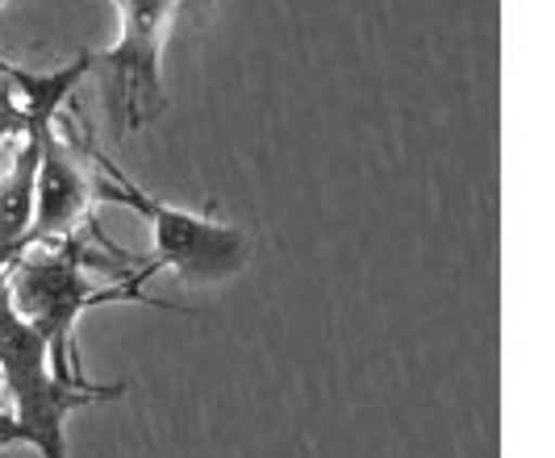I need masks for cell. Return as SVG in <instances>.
<instances>
[{"instance_id": "7a4b0ae2", "label": "cell", "mask_w": 555, "mask_h": 458, "mask_svg": "<svg viewBox=\"0 0 555 458\" xmlns=\"http://www.w3.org/2000/svg\"><path fill=\"white\" fill-rule=\"evenodd\" d=\"M126 383H92L59 371L51 342L13 309L0 284V405L17 421V446L38 458H72L67 421L96 401H121Z\"/></svg>"}, {"instance_id": "277c9868", "label": "cell", "mask_w": 555, "mask_h": 458, "mask_svg": "<svg viewBox=\"0 0 555 458\" xmlns=\"http://www.w3.org/2000/svg\"><path fill=\"white\" fill-rule=\"evenodd\" d=\"M117 38L96 54V71L105 83V117L113 134H139L167 113L164 96V42L180 0H113Z\"/></svg>"}, {"instance_id": "9c48e42d", "label": "cell", "mask_w": 555, "mask_h": 458, "mask_svg": "<svg viewBox=\"0 0 555 458\" xmlns=\"http://www.w3.org/2000/svg\"><path fill=\"white\" fill-rule=\"evenodd\" d=\"M0 4H4V0H0Z\"/></svg>"}, {"instance_id": "8992f818", "label": "cell", "mask_w": 555, "mask_h": 458, "mask_svg": "<svg viewBox=\"0 0 555 458\" xmlns=\"http://www.w3.org/2000/svg\"><path fill=\"white\" fill-rule=\"evenodd\" d=\"M29 134V113L22 105V92L13 88L9 71H4V58H0V155L9 142H22Z\"/></svg>"}, {"instance_id": "52a82bcc", "label": "cell", "mask_w": 555, "mask_h": 458, "mask_svg": "<svg viewBox=\"0 0 555 458\" xmlns=\"http://www.w3.org/2000/svg\"><path fill=\"white\" fill-rule=\"evenodd\" d=\"M17 446V421H13V413L0 405V455L4 450H13Z\"/></svg>"}, {"instance_id": "6da1fadb", "label": "cell", "mask_w": 555, "mask_h": 458, "mask_svg": "<svg viewBox=\"0 0 555 458\" xmlns=\"http://www.w3.org/2000/svg\"><path fill=\"white\" fill-rule=\"evenodd\" d=\"M92 221L59 238V243H42L29 246L26 254L17 259V267L9 271L4 279V292L13 300V309L26 317L47 342H51V354H55L59 371H72V376H83L80 363V342H76V329H80L83 313L92 309H105V304H151V309H164V313H193V309H180L171 300H155L142 297V284L151 275H159V267L134 271V275H121L113 284H96L88 271L92 263H105V259H117L121 250H113L105 238L92 250Z\"/></svg>"}, {"instance_id": "3957f363", "label": "cell", "mask_w": 555, "mask_h": 458, "mask_svg": "<svg viewBox=\"0 0 555 458\" xmlns=\"http://www.w3.org/2000/svg\"><path fill=\"white\" fill-rule=\"evenodd\" d=\"M88 155L101 162V180H92L96 200L105 205H126L130 213H139L151 230V263L159 271H171L180 284L189 288H209V284H225L250 263V238L247 230L214 221L209 213L196 209H180L164 196L142 192L121 167L105 159L96 151V142L88 138Z\"/></svg>"}, {"instance_id": "ba28073f", "label": "cell", "mask_w": 555, "mask_h": 458, "mask_svg": "<svg viewBox=\"0 0 555 458\" xmlns=\"http://www.w3.org/2000/svg\"><path fill=\"white\" fill-rule=\"evenodd\" d=\"M184 4H193V0H180V9H184Z\"/></svg>"}, {"instance_id": "5b68a950", "label": "cell", "mask_w": 555, "mask_h": 458, "mask_svg": "<svg viewBox=\"0 0 555 458\" xmlns=\"http://www.w3.org/2000/svg\"><path fill=\"white\" fill-rule=\"evenodd\" d=\"M96 200L92 175L83 171L76 146L63 130H47L42 138V162H38V188H34V230L29 246L59 243L88 225V209Z\"/></svg>"}]
</instances>
